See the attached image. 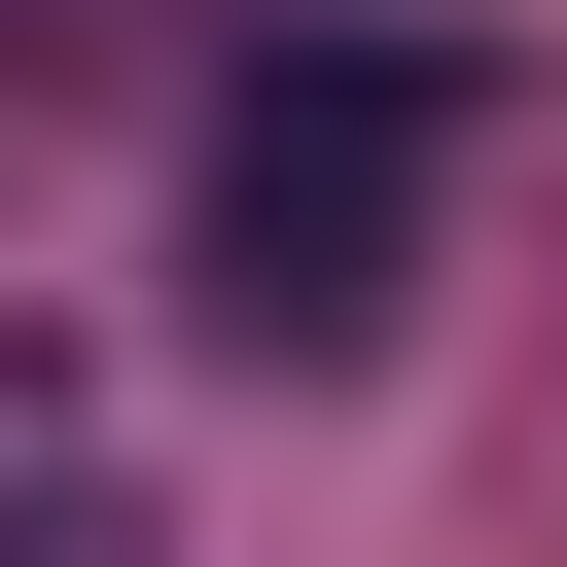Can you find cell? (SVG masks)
<instances>
[{
  "instance_id": "obj_1",
  "label": "cell",
  "mask_w": 567,
  "mask_h": 567,
  "mask_svg": "<svg viewBox=\"0 0 567 567\" xmlns=\"http://www.w3.org/2000/svg\"><path fill=\"white\" fill-rule=\"evenodd\" d=\"M425 177H461V71H425V35H284V71L213 106V354H390Z\"/></svg>"
},
{
  "instance_id": "obj_2",
  "label": "cell",
  "mask_w": 567,
  "mask_h": 567,
  "mask_svg": "<svg viewBox=\"0 0 567 567\" xmlns=\"http://www.w3.org/2000/svg\"><path fill=\"white\" fill-rule=\"evenodd\" d=\"M0 567H106V532H0Z\"/></svg>"
}]
</instances>
